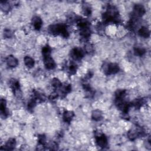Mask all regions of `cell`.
<instances>
[{
  "label": "cell",
  "instance_id": "obj_1",
  "mask_svg": "<svg viewBox=\"0 0 151 151\" xmlns=\"http://www.w3.org/2000/svg\"><path fill=\"white\" fill-rule=\"evenodd\" d=\"M103 24L113 23L119 24L121 23V18L116 7L114 6L109 5L107 6V10L102 15Z\"/></svg>",
  "mask_w": 151,
  "mask_h": 151
},
{
  "label": "cell",
  "instance_id": "obj_2",
  "mask_svg": "<svg viewBox=\"0 0 151 151\" xmlns=\"http://www.w3.org/2000/svg\"><path fill=\"white\" fill-rule=\"evenodd\" d=\"M49 32L54 35H61L64 38L69 36L67 27L64 24H57L51 25L49 27Z\"/></svg>",
  "mask_w": 151,
  "mask_h": 151
},
{
  "label": "cell",
  "instance_id": "obj_3",
  "mask_svg": "<svg viewBox=\"0 0 151 151\" xmlns=\"http://www.w3.org/2000/svg\"><path fill=\"white\" fill-rule=\"evenodd\" d=\"M120 68L116 63H108L104 66V71L106 75H111L116 74L119 71Z\"/></svg>",
  "mask_w": 151,
  "mask_h": 151
},
{
  "label": "cell",
  "instance_id": "obj_4",
  "mask_svg": "<svg viewBox=\"0 0 151 151\" xmlns=\"http://www.w3.org/2000/svg\"><path fill=\"white\" fill-rule=\"evenodd\" d=\"M96 143L97 145L101 148H105L107 147L108 142L106 136L102 133H97L95 136Z\"/></svg>",
  "mask_w": 151,
  "mask_h": 151
},
{
  "label": "cell",
  "instance_id": "obj_5",
  "mask_svg": "<svg viewBox=\"0 0 151 151\" xmlns=\"http://www.w3.org/2000/svg\"><path fill=\"white\" fill-rule=\"evenodd\" d=\"M146 13L145 7L142 4H136L134 6L133 11L132 12V18L138 19L142 17Z\"/></svg>",
  "mask_w": 151,
  "mask_h": 151
},
{
  "label": "cell",
  "instance_id": "obj_6",
  "mask_svg": "<svg viewBox=\"0 0 151 151\" xmlns=\"http://www.w3.org/2000/svg\"><path fill=\"white\" fill-rule=\"evenodd\" d=\"M71 57L75 60H81L85 54L84 51L79 47L74 48L70 53Z\"/></svg>",
  "mask_w": 151,
  "mask_h": 151
},
{
  "label": "cell",
  "instance_id": "obj_7",
  "mask_svg": "<svg viewBox=\"0 0 151 151\" xmlns=\"http://www.w3.org/2000/svg\"><path fill=\"white\" fill-rule=\"evenodd\" d=\"M43 59H44V63L47 69L52 70L55 68L56 63L53 60V59L50 56L44 57Z\"/></svg>",
  "mask_w": 151,
  "mask_h": 151
},
{
  "label": "cell",
  "instance_id": "obj_8",
  "mask_svg": "<svg viewBox=\"0 0 151 151\" xmlns=\"http://www.w3.org/2000/svg\"><path fill=\"white\" fill-rule=\"evenodd\" d=\"M10 85L13 91L14 92V95H21L20 93V85L19 82L14 79H13L10 82Z\"/></svg>",
  "mask_w": 151,
  "mask_h": 151
},
{
  "label": "cell",
  "instance_id": "obj_9",
  "mask_svg": "<svg viewBox=\"0 0 151 151\" xmlns=\"http://www.w3.org/2000/svg\"><path fill=\"white\" fill-rule=\"evenodd\" d=\"M80 30V35L85 39H88L91 35V30L90 29V25L85 26L79 28Z\"/></svg>",
  "mask_w": 151,
  "mask_h": 151
},
{
  "label": "cell",
  "instance_id": "obj_10",
  "mask_svg": "<svg viewBox=\"0 0 151 151\" xmlns=\"http://www.w3.org/2000/svg\"><path fill=\"white\" fill-rule=\"evenodd\" d=\"M6 63L8 67L11 68L16 67L18 64V60L12 55L8 56L6 58Z\"/></svg>",
  "mask_w": 151,
  "mask_h": 151
},
{
  "label": "cell",
  "instance_id": "obj_11",
  "mask_svg": "<svg viewBox=\"0 0 151 151\" xmlns=\"http://www.w3.org/2000/svg\"><path fill=\"white\" fill-rule=\"evenodd\" d=\"M74 115H75L73 111H70V110L64 111L63 115V119L64 122L67 123H70L71 122L72 119H73Z\"/></svg>",
  "mask_w": 151,
  "mask_h": 151
},
{
  "label": "cell",
  "instance_id": "obj_12",
  "mask_svg": "<svg viewBox=\"0 0 151 151\" xmlns=\"http://www.w3.org/2000/svg\"><path fill=\"white\" fill-rule=\"evenodd\" d=\"M32 24L36 30H40L43 24L42 20L39 16H35L32 18Z\"/></svg>",
  "mask_w": 151,
  "mask_h": 151
},
{
  "label": "cell",
  "instance_id": "obj_13",
  "mask_svg": "<svg viewBox=\"0 0 151 151\" xmlns=\"http://www.w3.org/2000/svg\"><path fill=\"white\" fill-rule=\"evenodd\" d=\"M16 145V140L14 138H10L3 146L4 148H1V149L4 150H13Z\"/></svg>",
  "mask_w": 151,
  "mask_h": 151
},
{
  "label": "cell",
  "instance_id": "obj_14",
  "mask_svg": "<svg viewBox=\"0 0 151 151\" xmlns=\"http://www.w3.org/2000/svg\"><path fill=\"white\" fill-rule=\"evenodd\" d=\"M0 110H1V116L6 118L8 116V111L7 109L6 100L4 99H1V102H0Z\"/></svg>",
  "mask_w": 151,
  "mask_h": 151
},
{
  "label": "cell",
  "instance_id": "obj_15",
  "mask_svg": "<svg viewBox=\"0 0 151 151\" xmlns=\"http://www.w3.org/2000/svg\"><path fill=\"white\" fill-rule=\"evenodd\" d=\"M126 95V90L124 89H119L115 93V102L122 101Z\"/></svg>",
  "mask_w": 151,
  "mask_h": 151
},
{
  "label": "cell",
  "instance_id": "obj_16",
  "mask_svg": "<svg viewBox=\"0 0 151 151\" xmlns=\"http://www.w3.org/2000/svg\"><path fill=\"white\" fill-rule=\"evenodd\" d=\"M92 118L95 121H100L103 119V113L100 110H95L92 111Z\"/></svg>",
  "mask_w": 151,
  "mask_h": 151
},
{
  "label": "cell",
  "instance_id": "obj_17",
  "mask_svg": "<svg viewBox=\"0 0 151 151\" xmlns=\"http://www.w3.org/2000/svg\"><path fill=\"white\" fill-rule=\"evenodd\" d=\"M139 35L143 38H148L150 36V31L146 27H142L138 31Z\"/></svg>",
  "mask_w": 151,
  "mask_h": 151
},
{
  "label": "cell",
  "instance_id": "obj_18",
  "mask_svg": "<svg viewBox=\"0 0 151 151\" xmlns=\"http://www.w3.org/2000/svg\"><path fill=\"white\" fill-rule=\"evenodd\" d=\"M24 61L25 65L29 68H32L35 64L34 60L30 56H25L24 59Z\"/></svg>",
  "mask_w": 151,
  "mask_h": 151
},
{
  "label": "cell",
  "instance_id": "obj_19",
  "mask_svg": "<svg viewBox=\"0 0 151 151\" xmlns=\"http://www.w3.org/2000/svg\"><path fill=\"white\" fill-rule=\"evenodd\" d=\"M145 103V100L143 99H136L133 102H132L131 106H134L136 109L140 108Z\"/></svg>",
  "mask_w": 151,
  "mask_h": 151
},
{
  "label": "cell",
  "instance_id": "obj_20",
  "mask_svg": "<svg viewBox=\"0 0 151 151\" xmlns=\"http://www.w3.org/2000/svg\"><path fill=\"white\" fill-rule=\"evenodd\" d=\"M146 53V49L142 47H136L134 48V54L137 56H142Z\"/></svg>",
  "mask_w": 151,
  "mask_h": 151
},
{
  "label": "cell",
  "instance_id": "obj_21",
  "mask_svg": "<svg viewBox=\"0 0 151 151\" xmlns=\"http://www.w3.org/2000/svg\"><path fill=\"white\" fill-rule=\"evenodd\" d=\"M1 8L4 13H8L10 11L11 6L7 1H1Z\"/></svg>",
  "mask_w": 151,
  "mask_h": 151
},
{
  "label": "cell",
  "instance_id": "obj_22",
  "mask_svg": "<svg viewBox=\"0 0 151 151\" xmlns=\"http://www.w3.org/2000/svg\"><path fill=\"white\" fill-rule=\"evenodd\" d=\"M83 13L84 14L85 16H89L91 15L92 13V10L91 8L90 7V6L88 4H84L83 6Z\"/></svg>",
  "mask_w": 151,
  "mask_h": 151
},
{
  "label": "cell",
  "instance_id": "obj_23",
  "mask_svg": "<svg viewBox=\"0 0 151 151\" xmlns=\"http://www.w3.org/2000/svg\"><path fill=\"white\" fill-rule=\"evenodd\" d=\"M51 52H52V49L49 46L46 45V46L43 47L42 49V54H43V57L50 56Z\"/></svg>",
  "mask_w": 151,
  "mask_h": 151
},
{
  "label": "cell",
  "instance_id": "obj_24",
  "mask_svg": "<svg viewBox=\"0 0 151 151\" xmlns=\"http://www.w3.org/2000/svg\"><path fill=\"white\" fill-rule=\"evenodd\" d=\"M78 70V66L74 62H71L69 66V73L70 74H74Z\"/></svg>",
  "mask_w": 151,
  "mask_h": 151
},
{
  "label": "cell",
  "instance_id": "obj_25",
  "mask_svg": "<svg viewBox=\"0 0 151 151\" xmlns=\"http://www.w3.org/2000/svg\"><path fill=\"white\" fill-rule=\"evenodd\" d=\"M52 85L54 89H59L62 86V83L58 79L54 78L52 81Z\"/></svg>",
  "mask_w": 151,
  "mask_h": 151
},
{
  "label": "cell",
  "instance_id": "obj_26",
  "mask_svg": "<svg viewBox=\"0 0 151 151\" xmlns=\"http://www.w3.org/2000/svg\"><path fill=\"white\" fill-rule=\"evenodd\" d=\"M36 103H37L36 100L32 97V98L31 99H30V100H29V102H28V104H27L28 109L30 110L33 109L35 107V105H36Z\"/></svg>",
  "mask_w": 151,
  "mask_h": 151
},
{
  "label": "cell",
  "instance_id": "obj_27",
  "mask_svg": "<svg viewBox=\"0 0 151 151\" xmlns=\"http://www.w3.org/2000/svg\"><path fill=\"white\" fill-rule=\"evenodd\" d=\"M38 142L39 145H42L45 146L46 143V137L44 135H39L38 137Z\"/></svg>",
  "mask_w": 151,
  "mask_h": 151
},
{
  "label": "cell",
  "instance_id": "obj_28",
  "mask_svg": "<svg viewBox=\"0 0 151 151\" xmlns=\"http://www.w3.org/2000/svg\"><path fill=\"white\" fill-rule=\"evenodd\" d=\"M85 51L86 52V53H92L94 51V48H93V46L92 44L90 43H87L86 44L85 46Z\"/></svg>",
  "mask_w": 151,
  "mask_h": 151
},
{
  "label": "cell",
  "instance_id": "obj_29",
  "mask_svg": "<svg viewBox=\"0 0 151 151\" xmlns=\"http://www.w3.org/2000/svg\"><path fill=\"white\" fill-rule=\"evenodd\" d=\"M71 90V86L70 85H65L62 89V93L63 95H66L70 93Z\"/></svg>",
  "mask_w": 151,
  "mask_h": 151
},
{
  "label": "cell",
  "instance_id": "obj_30",
  "mask_svg": "<svg viewBox=\"0 0 151 151\" xmlns=\"http://www.w3.org/2000/svg\"><path fill=\"white\" fill-rule=\"evenodd\" d=\"M4 35L7 39H10V38H11L13 37V32L10 30L6 29L4 30Z\"/></svg>",
  "mask_w": 151,
  "mask_h": 151
},
{
  "label": "cell",
  "instance_id": "obj_31",
  "mask_svg": "<svg viewBox=\"0 0 151 151\" xmlns=\"http://www.w3.org/2000/svg\"><path fill=\"white\" fill-rule=\"evenodd\" d=\"M57 146H58V145H57V143H56L54 142H52L49 144V147H50L51 149H57Z\"/></svg>",
  "mask_w": 151,
  "mask_h": 151
},
{
  "label": "cell",
  "instance_id": "obj_32",
  "mask_svg": "<svg viewBox=\"0 0 151 151\" xmlns=\"http://www.w3.org/2000/svg\"><path fill=\"white\" fill-rule=\"evenodd\" d=\"M57 97H58V94H57V93H56V92H53V93H52L50 95L49 99H50V100H54V99H57Z\"/></svg>",
  "mask_w": 151,
  "mask_h": 151
}]
</instances>
